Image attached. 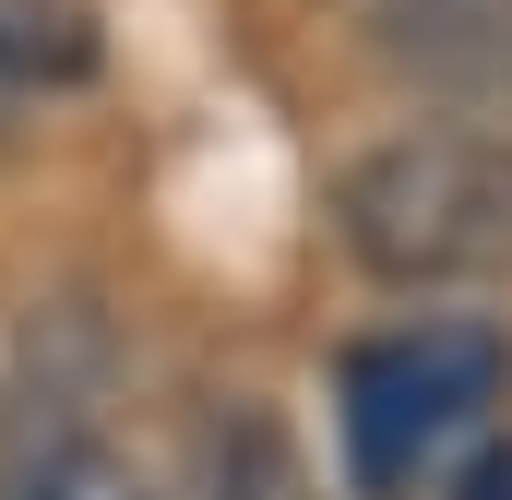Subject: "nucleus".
Instances as JSON below:
<instances>
[{"instance_id":"5","label":"nucleus","mask_w":512,"mask_h":500,"mask_svg":"<svg viewBox=\"0 0 512 500\" xmlns=\"http://www.w3.org/2000/svg\"><path fill=\"white\" fill-rule=\"evenodd\" d=\"M191 500H322V465L298 453V429L274 405H215L191 441Z\"/></svg>"},{"instance_id":"6","label":"nucleus","mask_w":512,"mask_h":500,"mask_svg":"<svg viewBox=\"0 0 512 500\" xmlns=\"http://www.w3.org/2000/svg\"><path fill=\"white\" fill-rule=\"evenodd\" d=\"M84 60H96V36H84L72 0H0V72H12V84H24V72L60 84V72H84Z\"/></svg>"},{"instance_id":"1","label":"nucleus","mask_w":512,"mask_h":500,"mask_svg":"<svg viewBox=\"0 0 512 500\" xmlns=\"http://www.w3.org/2000/svg\"><path fill=\"white\" fill-rule=\"evenodd\" d=\"M334 239L370 286H501L512 274V131H393L346 155Z\"/></svg>"},{"instance_id":"3","label":"nucleus","mask_w":512,"mask_h":500,"mask_svg":"<svg viewBox=\"0 0 512 500\" xmlns=\"http://www.w3.org/2000/svg\"><path fill=\"white\" fill-rule=\"evenodd\" d=\"M370 60L429 108H512V0H370Z\"/></svg>"},{"instance_id":"7","label":"nucleus","mask_w":512,"mask_h":500,"mask_svg":"<svg viewBox=\"0 0 512 500\" xmlns=\"http://www.w3.org/2000/svg\"><path fill=\"white\" fill-rule=\"evenodd\" d=\"M453 500H512V441H477L465 477H453Z\"/></svg>"},{"instance_id":"4","label":"nucleus","mask_w":512,"mask_h":500,"mask_svg":"<svg viewBox=\"0 0 512 500\" xmlns=\"http://www.w3.org/2000/svg\"><path fill=\"white\" fill-rule=\"evenodd\" d=\"M0 500H143V477L96 429V405L72 381H48L36 358L12 381V405H0Z\"/></svg>"},{"instance_id":"2","label":"nucleus","mask_w":512,"mask_h":500,"mask_svg":"<svg viewBox=\"0 0 512 500\" xmlns=\"http://www.w3.org/2000/svg\"><path fill=\"white\" fill-rule=\"evenodd\" d=\"M501 393H512V334L501 322H405V334L346 346V370H334V441H346L358 500H405Z\"/></svg>"}]
</instances>
